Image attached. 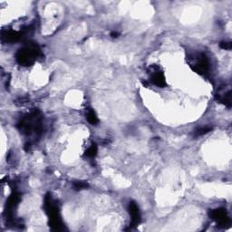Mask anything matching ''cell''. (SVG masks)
<instances>
[{
    "instance_id": "cell-5",
    "label": "cell",
    "mask_w": 232,
    "mask_h": 232,
    "mask_svg": "<svg viewBox=\"0 0 232 232\" xmlns=\"http://www.w3.org/2000/svg\"><path fill=\"white\" fill-rule=\"evenodd\" d=\"M129 210H130V214L131 216V225L132 226L138 225L140 220H141V215H140L139 208H138L137 204L134 202H130Z\"/></svg>"
},
{
    "instance_id": "cell-7",
    "label": "cell",
    "mask_w": 232,
    "mask_h": 232,
    "mask_svg": "<svg viewBox=\"0 0 232 232\" xmlns=\"http://www.w3.org/2000/svg\"><path fill=\"white\" fill-rule=\"evenodd\" d=\"M96 153H97V147H96L95 144L92 145L90 148L87 150V151H86V155L88 157H94L96 155Z\"/></svg>"
},
{
    "instance_id": "cell-3",
    "label": "cell",
    "mask_w": 232,
    "mask_h": 232,
    "mask_svg": "<svg viewBox=\"0 0 232 232\" xmlns=\"http://www.w3.org/2000/svg\"><path fill=\"white\" fill-rule=\"evenodd\" d=\"M210 217L211 219H213L216 222L218 223L219 225L220 226H223L225 227L229 221V216L227 214V211L226 210L224 209H217V210H211L210 212Z\"/></svg>"
},
{
    "instance_id": "cell-11",
    "label": "cell",
    "mask_w": 232,
    "mask_h": 232,
    "mask_svg": "<svg viewBox=\"0 0 232 232\" xmlns=\"http://www.w3.org/2000/svg\"><path fill=\"white\" fill-rule=\"evenodd\" d=\"M118 33H116V32H114V33H111V37H118Z\"/></svg>"
},
{
    "instance_id": "cell-1",
    "label": "cell",
    "mask_w": 232,
    "mask_h": 232,
    "mask_svg": "<svg viewBox=\"0 0 232 232\" xmlns=\"http://www.w3.org/2000/svg\"><path fill=\"white\" fill-rule=\"evenodd\" d=\"M38 53L39 50L37 46L30 45L19 50L17 55V59L21 65H29L35 61V59L38 56Z\"/></svg>"
},
{
    "instance_id": "cell-9",
    "label": "cell",
    "mask_w": 232,
    "mask_h": 232,
    "mask_svg": "<svg viewBox=\"0 0 232 232\" xmlns=\"http://www.w3.org/2000/svg\"><path fill=\"white\" fill-rule=\"evenodd\" d=\"M74 187H75L76 190H82V189H84V188L88 187V184L84 182V181H77V182L74 184Z\"/></svg>"
},
{
    "instance_id": "cell-4",
    "label": "cell",
    "mask_w": 232,
    "mask_h": 232,
    "mask_svg": "<svg viewBox=\"0 0 232 232\" xmlns=\"http://www.w3.org/2000/svg\"><path fill=\"white\" fill-rule=\"evenodd\" d=\"M151 80L153 84L157 86H164L165 85V77L161 71H160V68L157 66H152L151 68Z\"/></svg>"
},
{
    "instance_id": "cell-2",
    "label": "cell",
    "mask_w": 232,
    "mask_h": 232,
    "mask_svg": "<svg viewBox=\"0 0 232 232\" xmlns=\"http://www.w3.org/2000/svg\"><path fill=\"white\" fill-rule=\"evenodd\" d=\"M190 66L193 68V70L196 71L197 73L201 74H205L208 73L209 67H210V63L208 58L200 54L197 55L195 58H192V61L190 63Z\"/></svg>"
},
{
    "instance_id": "cell-8",
    "label": "cell",
    "mask_w": 232,
    "mask_h": 232,
    "mask_svg": "<svg viewBox=\"0 0 232 232\" xmlns=\"http://www.w3.org/2000/svg\"><path fill=\"white\" fill-rule=\"evenodd\" d=\"M210 130H211V129H210V128H209V127L200 128V129H199V130L196 131V135H203V134H206L207 132H209Z\"/></svg>"
},
{
    "instance_id": "cell-6",
    "label": "cell",
    "mask_w": 232,
    "mask_h": 232,
    "mask_svg": "<svg viewBox=\"0 0 232 232\" xmlns=\"http://www.w3.org/2000/svg\"><path fill=\"white\" fill-rule=\"evenodd\" d=\"M87 120L91 124H96L98 122V118H97L94 111H93L92 109L89 110L87 112Z\"/></svg>"
},
{
    "instance_id": "cell-10",
    "label": "cell",
    "mask_w": 232,
    "mask_h": 232,
    "mask_svg": "<svg viewBox=\"0 0 232 232\" xmlns=\"http://www.w3.org/2000/svg\"><path fill=\"white\" fill-rule=\"evenodd\" d=\"M220 47L226 50H230L231 49V43L230 42H222L220 44Z\"/></svg>"
}]
</instances>
